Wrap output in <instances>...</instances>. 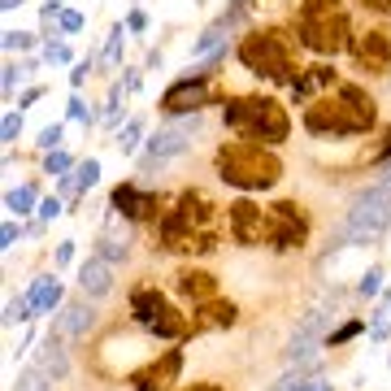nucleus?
<instances>
[{"label": "nucleus", "instance_id": "1", "mask_svg": "<svg viewBox=\"0 0 391 391\" xmlns=\"http://www.w3.org/2000/svg\"><path fill=\"white\" fill-rule=\"evenodd\" d=\"M313 135H356V130H370L374 126V100L365 96L361 87L344 83L339 87V100H318L313 109L304 113Z\"/></svg>", "mask_w": 391, "mask_h": 391}, {"label": "nucleus", "instance_id": "2", "mask_svg": "<svg viewBox=\"0 0 391 391\" xmlns=\"http://www.w3.org/2000/svg\"><path fill=\"white\" fill-rule=\"evenodd\" d=\"M161 248L174 252H213V213H209L204 196H182V204L161 226Z\"/></svg>", "mask_w": 391, "mask_h": 391}, {"label": "nucleus", "instance_id": "3", "mask_svg": "<svg viewBox=\"0 0 391 391\" xmlns=\"http://www.w3.org/2000/svg\"><path fill=\"white\" fill-rule=\"evenodd\" d=\"M218 174L230 187H248V192H266L278 182L283 166L270 152H261V144H226L218 152Z\"/></svg>", "mask_w": 391, "mask_h": 391}, {"label": "nucleus", "instance_id": "4", "mask_svg": "<svg viewBox=\"0 0 391 391\" xmlns=\"http://www.w3.org/2000/svg\"><path fill=\"white\" fill-rule=\"evenodd\" d=\"M226 126L235 135H244L252 144H283L287 139V113L283 104L266 96H248V100H230L226 104Z\"/></svg>", "mask_w": 391, "mask_h": 391}, {"label": "nucleus", "instance_id": "5", "mask_svg": "<svg viewBox=\"0 0 391 391\" xmlns=\"http://www.w3.org/2000/svg\"><path fill=\"white\" fill-rule=\"evenodd\" d=\"M387 226H391V178L370 187L365 196H356L344 226H339V244H370Z\"/></svg>", "mask_w": 391, "mask_h": 391}, {"label": "nucleus", "instance_id": "6", "mask_svg": "<svg viewBox=\"0 0 391 391\" xmlns=\"http://www.w3.org/2000/svg\"><path fill=\"white\" fill-rule=\"evenodd\" d=\"M240 57L252 74H266V78H278V83H296V66H292V48L278 31H261L252 39H244Z\"/></svg>", "mask_w": 391, "mask_h": 391}, {"label": "nucleus", "instance_id": "7", "mask_svg": "<svg viewBox=\"0 0 391 391\" xmlns=\"http://www.w3.org/2000/svg\"><path fill=\"white\" fill-rule=\"evenodd\" d=\"M344 13L335 9V0H304L300 9V35L318 52H339L344 48Z\"/></svg>", "mask_w": 391, "mask_h": 391}, {"label": "nucleus", "instance_id": "8", "mask_svg": "<svg viewBox=\"0 0 391 391\" xmlns=\"http://www.w3.org/2000/svg\"><path fill=\"white\" fill-rule=\"evenodd\" d=\"M130 309H135V318H139L152 335H161V339H178V335H187V322H182L178 313L170 309V300L156 292V287H139V292L130 296Z\"/></svg>", "mask_w": 391, "mask_h": 391}, {"label": "nucleus", "instance_id": "9", "mask_svg": "<svg viewBox=\"0 0 391 391\" xmlns=\"http://www.w3.org/2000/svg\"><path fill=\"white\" fill-rule=\"evenodd\" d=\"M226 222H230L235 244H244V248H261V244L270 240V218L261 213L252 200H235L230 213H226Z\"/></svg>", "mask_w": 391, "mask_h": 391}, {"label": "nucleus", "instance_id": "10", "mask_svg": "<svg viewBox=\"0 0 391 391\" xmlns=\"http://www.w3.org/2000/svg\"><path fill=\"white\" fill-rule=\"evenodd\" d=\"M304 235H309V222L300 213V204H274L270 209V244L274 248H300L304 244Z\"/></svg>", "mask_w": 391, "mask_h": 391}, {"label": "nucleus", "instance_id": "11", "mask_svg": "<svg viewBox=\"0 0 391 391\" xmlns=\"http://www.w3.org/2000/svg\"><path fill=\"white\" fill-rule=\"evenodd\" d=\"M192 135H200V118H178V122L161 126V130L148 139V161H166V156L182 152V148L192 144Z\"/></svg>", "mask_w": 391, "mask_h": 391}, {"label": "nucleus", "instance_id": "12", "mask_svg": "<svg viewBox=\"0 0 391 391\" xmlns=\"http://www.w3.org/2000/svg\"><path fill=\"white\" fill-rule=\"evenodd\" d=\"M356 61L370 74H387L391 70V35L387 31H365L356 39Z\"/></svg>", "mask_w": 391, "mask_h": 391}, {"label": "nucleus", "instance_id": "13", "mask_svg": "<svg viewBox=\"0 0 391 391\" xmlns=\"http://www.w3.org/2000/svg\"><path fill=\"white\" fill-rule=\"evenodd\" d=\"M204 104V78H182L166 92V109L170 113H182V109H200Z\"/></svg>", "mask_w": 391, "mask_h": 391}, {"label": "nucleus", "instance_id": "14", "mask_svg": "<svg viewBox=\"0 0 391 391\" xmlns=\"http://www.w3.org/2000/svg\"><path fill=\"white\" fill-rule=\"evenodd\" d=\"M174 287H178V292L187 296V300H196V304L218 296V278L204 274V270H178V283H174Z\"/></svg>", "mask_w": 391, "mask_h": 391}, {"label": "nucleus", "instance_id": "15", "mask_svg": "<svg viewBox=\"0 0 391 391\" xmlns=\"http://www.w3.org/2000/svg\"><path fill=\"white\" fill-rule=\"evenodd\" d=\"M87 330H92V309L74 304V309H66L61 318H57V326H52V339H57V344H66V339H83Z\"/></svg>", "mask_w": 391, "mask_h": 391}, {"label": "nucleus", "instance_id": "16", "mask_svg": "<svg viewBox=\"0 0 391 391\" xmlns=\"http://www.w3.org/2000/svg\"><path fill=\"white\" fill-rule=\"evenodd\" d=\"M78 287H83L87 296H104L113 287V270H109V261H83V270H78Z\"/></svg>", "mask_w": 391, "mask_h": 391}, {"label": "nucleus", "instance_id": "17", "mask_svg": "<svg viewBox=\"0 0 391 391\" xmlns=\"http://www.w3.org/2000/svg\"><path fill=\"white\" fill-rule=\"evenodd\" d=\"M322 322H326V313H322V309H318V313H309L304 326H300V330H296V339H292V348H287V361H304V356L313 352V339H318Z\"/></svg>", "mask_w": 391, "mask_h": 391}, {"label": "nucleus", "instance_id": "18", "mask_svg": "<svg viewBox=\"0 0 391 391\" xmlns=\"http://www.w3.org/2000/svg\"><path fill=\"white\" fill-rule=\"evenodd\" d=\"M113 204H122L130 218H144L148 209H152V196H144V192H135V187H118V192H113Z\"/></svg>", "mask_w": 391, "mask_h": 391}, {"label": "nucleus", "instance_id": "19", "mask_svg": "<svg viewBox=\"0 0 391 391\" xmlns=\"http://www.w3.org/2000/svg\"><path fill=\"white\" fill-rule=\"evenodd\" d=\"M235 322V304H209L204 318H196V326H230Z\"/></svg>", "mask_w": 391, "mask_h": 391}, {"label": "nucleus", "instance_id": "20", "mask_svg": "<svg viewBox=\"0 0 391 391\" xmlns=\"http://www.w3.org/2000/svg\"><path fill=\"white\" fill-rule=\"evenodd\" d=\"M26 300H31L35 309H52V304H57V283H52V278H39V283H35V292L26 296Z\"/></svg>", "mask_w": 391, "mask_h": 391}, {"label": "nucleus", "instance_id": "21", "mask_svg": "<svg viewBox=\"0 0 391 391\" xmlns=\"http://www.w3.org/2000/svg\"><path fill=\"white\" fill-rule=\"evenodd\" d=\"M18 391H48V378H44V370H31V374L22 378V387H18Z\"/></svg>", "mask_w": 391, "mask_h": 391}, {"label": "nucleus", "instance_id": "22", "mask_svg": "<svg viewBox=\"0 0 391 391\" xmlns=\"http://www.w3.org/2000/svg\"><path fill=\"white\" fill-rule=\"evenodd\" d=\"M96 178H100V166H96V161H87V166H78V187H83V192L92 187Z\"/></svg>", "mask_w": 391, "mask_h": 391}, {"label": "nucleus", "instance_id": "23", "mask_svg": "<svg viewBox=\"0 0 391 391\" xmlns=\"http://www.w3.org/2000/svg\"><path fill=\"white\" fill-rule=\"evenodd\" d=\"M304 383H309V378H304V370H296V374H287V378H283V383H278L274 391H300Z\"/></svg>", "mask_w": 391, "mask_h": 391}, {"label": "nucleus", "instance_id": "24", "mask_svg": "<svg viewBox=\"0 0 391 391\" xmlns=\"http://www.w3.org/2000/svg\"><path fill=\"white\" fill-rule=\"evenodd\" d=\"M218 44H222V35H218V31H209V35H204V39L196 44V57H209V52H213Z\"/></svg>", "mask_w": 391, "mask_h": 391}, {"label": "nucleus", "instance_id": "25", "mask_svg": "<svg viewBox=\"0 0 391 391\" xmlns=\"http://www.w3.org/2000/svg\"><path fill=\"white\" fill-rule=\"evenodd\" d=\"M26 204H31V187H22V192H9V209L26 213Z\"/></svg>", "mask_w": 391, "mask_h": 391}, {"label": "nucleus", "instance_id": "26", "mask_svg": "<svg viewBox=\"0 0 391 391\" xmlns=\"http://www.w3.org/2000/svg\"><path fill=\"white\" fill-rule=\"evenodd\" d=\"M57 144H61V126H48L39 135V148H57Z\"/></svg>", "mask_w": 391, "mask_h": 391}, {"label": "nucleus", "instance_id": "27", "mask_svg": "<svg viewBox=\"0 0 391 391\" xmlns=\"http://www.w3.org/2000/svg\"><path fill=\"white\" fill-rule=\"evenodd\" d=\"M135 144H139V122H130V126H126V135H122V152H130Z\"/></svg>", "mask_w": 391, "mask_h": 391}, {"label": "nucleus", "instance_id": "28", "mask_svg": "<svg viewBox=\"0 0 391 391\" xmlns=\"http://www.w3.org/2000/svg\"><path fill=\"white\" fill-rule=\"evenodd\" d=\"M66 166H70V156H61V152H52V156H48V174H61Z\"/></svg>", "mask_w": 391, "mask_h": 391}, {"label": "nucleus", "instance_id": "29", "mask_svg": "<svg viewBox=\"0 0 391 391\" xmlns=\"http://www.w3.org/2000/svg\"><path fill=\"white\" fill-rule=\"evenodd\" d=\"M61 26H66V31H78V26H83V18H78V13H61Z\"/></svg>", "mask_w": 391, "mask_h": 391}, {"label": "nucleus", "instance_id": "30", "mask_svg": "<svg viewBox=\"0 0 391 391\" xmlns=\"http://www.w3.org/2000/svg\"><path fill=\"white\" fill-rule=\"evenodd\" d=\"M39 213H44V218H57V213H61V204H57V200H44V204H39Z\"/></svg>", "mask_w": 391, "mask_h": 391}, {"label": "nucleus", "instance_id": "31", "mask_svg": "<svg viewBox=\"0 0 391 391\" xmlns=\"http://www.w3.org/2000/svg\"><path fill=\"white\" fill-rule=\"evenodd\" d=\"M18 126H22V118H13V113H9V118H5V139H13V135H18Z\"/></svg>", "mask_w": 391, "mask_h": 391}, {"label": "nucleus", "instance_id": "32", "mask_svg": "<svg viewBox=\"0 0 391 391\" xmlns=\"http://www.w3.org/2000/svg\"><path fill=\"white\" fill-rule=\"evenodd\" d=\"M361 292L370 296V292H378V274H365V283H361Z\"/></svg>", "mask_w": 391, "mask_h": 391}, {"label": "nucleus", "instance_id": "33", "mask_svg": "<svg viewBox=\"0 0 391 391\" xmlns=\"http://www.w3.org/2000/svg\"><path fill=\"white\" fill-rule=\"evenodd\" d=\"M361 5H370V9H378V13H391V0H361Z\"/></svg>", "mask_w": 391, "mask_h": 391}, {"label": "nucleus", "instance_id": "34", "mask_svg": "<svg viewBox=\"0 0 391 391\" xmlns=\"http://www.w3.org/2000/svg\"><path fill=\"white\" fill-rule=\"evenodd\" d=\"M300 391H330V387H326V383H322V378H309V383H304V387H300Z\"/></svg>", "mask_w": 391, "mask_h": 391}, {"label": "nucleus", "instance_id": "35", "mask_svg": "<svg viewBox=\"0 0 391 391\" xmlns=\"http://www.w3.org/2000/svg\"><path fill=\"white\" fill-rule=\"evenodd\" d=\"M182 391H218V387H209V383H192V387H182Z\"/></svg>", "mask_w": 391, "mask_h": 391}, {"label": "nucleus", "instance_id": "36", "mask_svg": "<svg viewBox=\"0 0 391 391\" xmlns=\"http://www.w3.org/2000/svg\"><path fill=\"white\" fill-rule=\"evenodd\" d=\"M0 5H5V9H18V5H22V0H0Z\"/></svg>", "mask_w": 391, "mask_h": 391}, {"label": "nucleus", "instance_id": "37", "mask_svg": "<svg viewBox=\"0 0 391 391\" xmlns=\"http://www.w3.org/2000/svg\"><path fill=\"white\" fill-rule=\"evenodd\" d=\"M387 139H391V135H387ZM387 152H391V144H387Z\"/></svg>", "mask_w": 391, "mask_h": 391}, {"label": "nucleus", "instance_id": "38", "mask_svg": "<svg viewBox=\"0 0 391 391\" xmlns=\"http://www.w3.org/2000/svg\"><path fill=\"white\" fill-rule=\"evenodd\" d=\"M387 304H391V296H387Z\"/></svg>", "mask_w": 391, "mask_h": 391}]
</instances>
